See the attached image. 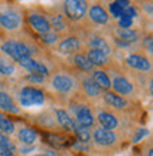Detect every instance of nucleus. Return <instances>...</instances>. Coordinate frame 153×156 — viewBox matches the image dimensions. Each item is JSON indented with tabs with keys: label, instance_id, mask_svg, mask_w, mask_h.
I'll return each mask as SVG.
<instances>
[{
	"label": "nucleus",
	"instance_id": "nucleus-1",
	"mask_svg": "<svg viewBox=\"0 0 153 156\" xmlns=\"http://www.w3.org/2000/svg\"><path fill=\"white\" fill-rule=\"evenodd\" d=\"M19 101L21 107L24 108H33L40 107L44 104V94L41 90L34 88V87H24L19 94Z\"/></svg>",
	"mask_w": 153,
	"mask_h": 156
},
{
	"label": "nucleus",
	"instance_id": "nucleus-2",
	"mask_svg": "<svg viewBox=\"0 0 153 156\" xmlns=\"http://www.w3.org/2000/svg\"><path fill=\"white\" fill-rule=\"evenodd\" d=\"M2 50L4 53L10 55V57L14 60V61H24L27 58H31V51L24 43H19V41H6L3 45H2Z\"/></svg>",
	"mask_w": 153,
	"mask_h": 156
},
{
	"label": "nucleus",
	"instance_id": "nucleus-3",
	"mask_svg": "<svg viewBox=\"0 0 153 156\" xmlns=\"http://www.w3.org/2000/svg\"><path fill=\"white\" fill-rule=\"evenodd\" d=\"M88 4L85 0H68L64 3V10L70 20H81L87 13Z\"/></svg>",
	"mask_w": 153,
	"mask_h": 156
},
{
	"label": "nucleus",
	"instance_id": "nucleus-4",
	"mask_svg": "<svg viewBox=\"0 0 153 156\" xmlns=\"http://www.w3.org/2000/svg\"><path fill=\"white\" fill-rule=\"evenodd\" d=\"M94 140H95L98 145H102V146H109V145H113L116 140V136L112 131H108L105 128H98L94 132Z\"/></svg>",
	"mask_w": 153,
	"mask_h": 156
},
{
	"label": "nucleus",
	"instance_id": "nucleus-5",
	"mask_svg": "<svg viewBox=\"0 0 153 156\" xmlns=\"http://www.w3.org/2000/svg\"><path fill=\"white\" fill-rule=\"evenodd\" d=\"M29 23L30 26L33 27L38 34H44V33H48L51 29V24L50 21L47 20L46 17L40 16V14H30L29 16Z\"/></svg>",
	"mask_w": 153,
	"mask_h": 156
},
{
	"label": "nucleus",
	"instance_id": "nucleus-6",
	"mask_svg": "<svg viewBox=\"0 0 153 156\" xmlns=\"http://www.w3.org/2000/svg\"><path fill=\"white\" fill-rule=\"evenodd\" d=\"M20 64L21 67H24L26 70L30 71V74H36V75H40V77L48 75V68L44 64H41V62L33 60V58H27L24 61H21Z\"/></svg>",
	"mask_w": 153,
	"mask_h": 156
},
{
	"label": "nucleus",
	"instance_id": "nucleus-7",
	"mask_svg": "<svg viewBox=\"0 0 153 156\" xmlns=\"http://www.w3.org/2000/svg\"><path fill=\"white\" fill-rule=\"evenodd\" d=\"M0 26L7 30H16L20 26V16L14 12L0 13Z\"/></svg>",
	"mask_w": 153,
	"mask_h": 156
},
{
	"label": "nucleus",
	"instance_id": "nucleus-8",
	"mask_svg": "<svg viewBox=\"0 0 153 156\" xmlns=\"http://www.w3.org/2000/svg\"><path fill=\"white\" fill-rule=\"evenodd\" d=\"M75 114H77V122L79 126L89 128L94 125V115L87 105H79Z\"/></svg>",
	"mask_w": 153,
	"mask_h": 156
},
{
	"label": "nucleus",
	"instance_id": "nucleus-9",
	"mask_svg": "<svg viewBox=\"0 0 153 156\" xmlns=\"http://www.w3.org/2000/svg\"><path fill=\"white\" fill-rule=\"evenodd\" d=\"M126 64L129 67H132L135 70H141V71H148L150 70V61L143 55L139 54H130L126 57Z\"/></svg>",
	"mask_w": 153,
	"mask_h": 156
},
{
	"label": "nucleus",
	"instance_id": "nucleus-10",
	"mask_svg": "<svg viewBox=\"0 0 153 156\" xmlns=\"http://www.w3.org/2000/svg\"><path fill=\"white\" fill-rule=\"evenodd\" d=\"M53 87L60 92H68L72 90L74 81L68 75H55L53 78Z\"/></svg>",
	"mask_w": 153,
	"mask_h": 156
},
{
	"label": "nucleus",
	"instance_id": "nucleus-11",
	"mask_svg": "<svg viewBox=\"0 0 153 156\" xmlns=\"http://www.w3.org/2000/svg\"><path fill=\"white\" fill-rule=\"evenodd\" d=\"M111 87H113V90L118 92V94H122V95H126V94H130L133 90L132 84L123 77H116L113 78V81L111 82Z\"/></svg>",
	"mask_w": 153,
	"mask_h": 156
},
{
	"label": "nucleus",
	"instance_id": "nucleus-12",
	"mask_svg": "<svg viewBox=\"0 0 153 156\" xmlns=\"http://www.w3.org/2000/svg\"><path fill=\"white\" fill-rule=\"evenodd\" d=\"M60 53L62 54H72L79 50V40L77 37H68L65 40H62L58 45Z\"/></svg>",
	"mask_w": 153,
	"mask_h": 156
},
{
	"label": "nucleus",
	"instance_id": "nucleus-13",
	"mask_svg": "<svg viewBox=\"0 0 153 156\" xmlns=\"http://www.w3.org/2000/svg\"><path fill=\"white\" fill-rule=\"evenodd\" d=\"M89 19H91L94 23H96V24H105V23H108L109 16H108V13L105 12V9L98 6V4H95V6H92L91 10H89Z\"/></svg>",
	"mask_w": 153,
	"mask_h": 156
},
{
	"label": "nucleus",
	"instance_id": "nucleus-14",
	"mask_svg": "<svg viewBox=\"0 0 153 156\" xmlns=\"http://www.w3.org/2000/svg\"><path fill=\"white\" fill-rule=\"evenodd\" d=\"M98 121L101 122L102 128L108 129V131H112L118 126V119L115 115H112L109 112H99L98 114Z\"/></svg>",
	"mask_w": 153,
	"mask_h": 156
},
{
	"label": "nucleus",
	"instance_id": "nucleus-15",
	"mask_svg": "<svg viewBox=\"0 0 153 156\" xmlns=\"http://www.w3.org/2000/svg\"><path fill=\"white\" fill-rule=\"evenodd\" d=\"M92 82L95 84L99 90H109L111 88V80L103 71H95L92 75Z\"/></svg>",
	"mask_w": 153,
	"mask_h": 156
},
{
	"label": "nucleus",
	"instance_id": "nucleus-16",
	"mask_svg": "<svg viewBox=\"0 0 153 156\" xmlns=\"http://www.w3.org/2000/svg\"><path fill=\"white\" fill-rule=\"evenodd\" d=\"M0 109H3L6 112H12V114H17L19 112V108L16 107L13 98L10 95L6 94V92H0Z\"/></svg>",
	"mask_w": 153,
	"mask_h": 156
},
{
	"label": "nucleus",
	"instance_id": "nucleus-17",
	"mask_svg": "<svg viewBox=\"0 0 153 156\" xmlns=\"http://www.w3.org/2000/svg\"><path fill=\"white\" fill-rule=\"evenodd\" d=\"M103 98H105V101H106L111 107L116 108V109H122V108L126 107V101H125L122 97H119L118 94H115V92L106 91L105 95H103Z\"/></svg>",
	"mask_w": 153,
	"mask_h": 156
},
{
	"label": "nucleus",
	"instance_id": "nucleus-18",
	"mask_svg": "<svg viewBox=\"0 0 153 156\" xmlns=\"http://www.w3.org/2000/svg\"><path fill=\"white\" fill-rule=\"evenodd\" d=\"M19 140L24 145H33L37 140V132L31 128H23L19 131Z\"/></svg>",
	"mask_w": 153,
	"mask_h": 156
},
{
	"label": "nucleus",
	"instance_id": "nucleus-19",
	"mask_svg": "<svg viewBox=\"0 0 153 156\" xmlns=\"http://www.w3.org/2000/svg\"><path fill=\"white\" fill-rule=\"evenodd\" d=\"M55 115H57V121L60 122V125H61L64 129H67V131H74L75 123H74V121L70 118V115H68L65 111H62V109H57V111H55Z\"/></svg>",
	"mask_w": 153,
	"mask_h": 156
},
{
	"label": "nucleus",
	"instance_id": "nucleus-20",
	"mask_svg": "<svg viewBox=\"0 0 153 156\" xmlns=\"http://www.w3.org/2000/svg\"><path fill=\"white\" fill-rule=\"evenodd\" d=\"M128 6H130V2H129V0H116V2L109 3V10H111L112 16L116 17V19H119V17L122 16L123 10L128 7Z\"/></svg>",
	"mask_w": 153,
	"mask_h": 156
},
{
	"label": "nucleus",
	"instance_id": "nucleus-21",
	"mask_svg": "<svg viewBox=\"0 0 153 156\" xmlns=\"http://www.w3.org/2000/svg\"><path fill=\"white\" fill-rule=\"evenodd\" d=\"M116 34L119 37L118 40H120L125 44H130V43H135L137 40V33L130 29H118Z\"/></svg>",
	"mask_w": 153,
	"mask_h": 156
},
{
	"label": "nucleus",
	"instance_id": "nucleus-22",
	"mask_svg": "<svg viewBox=\"0 0 153 156\" xmlns=\"http://www.w3.org/2000/svg\"><path fill=\"white\" fill-rule=\"evenodd\" d=\"M88 61L91 62V66H105L106 64V55L102 54L101 51H96V50H89V53L87 55Z\"/></svg>",
	"mask_w": 153,
	"mask_h": 156
},
{
	"label": "nucleus",
	"instance_id": "nucleus-23",
	"mask_svg": "<svg viewBox=\"0 0 153 156\" xmlns=\"http://www.w3.org/2000/svg\"><path fill=\"white\" fill-rule=\"evenodd\" d=\"M89 47L92 50H96V51H101L102 54H109L111 53V48H109V44L106 41L101 37H94L91 41H89Z\"/></svg>",
	"mask_w": 153,
	"mask_h": 156
},
{
	"label": "nucleus",
	"instance_id": "nucleus-24",
	"mask_svg": "<svg viewBox=\"0 0 153 156\" xmlns=\"http://www.w3.org/2000/svg\"><path fill=\"white\" fill-rule=\"evenodd\" d=\"M74 62L78 68H81V70H84V71H91L92 70L91 62L88 61L87 55H84V54H77L74 57Z\"/></svg>",
	"mask_w": 153,
	"mask_h": 156
},
{
	"label": "nucleus",
	"instance_id": "nucleus-25",
	"mask_svg": "<svg viewBox=\"0 0 153 156\" xmlns=\"http://www.w3.org/2000/svg\"><path fill=\"white\" fill-rule=\"evenodd\" d=\"M74 132L75 135L78 136L79 142H88V140L91 139V131H89V128H84V126H75L74 128Z\"/></svg>",
	"mask_w": 153,
	"mask_h": 156
},
{
	"label": "nucleus",
	"instance_id": "nucleus-26",
	"mask_svg": "<svg viewBox=\"0 0 153 156\" xmlns=\"http://www.w3.org/2000/svg\"><path fill=\"white\" fill-rule=\"evenodd\" d=\"M16 73L14 64L6 60H0V74L2 75H13Z\"/></svg>",
	"mask_w": 153,
	"mask_h": 156
},
{
	"label": "nucleus",
	"instance_id": "nucleus-27",
	"mask_svg": "<svg viewBox=\"0 0 153 156\" xmlns=\"http://www.w3.org/2000/svg\"><path fill=\"white\" fill-rule=\"evenodd\" d=\"M84 91H85L87 95H89V97H96V95H99L101 90L91 80H85V81H84Z\"/></svg>",
	"mask_w": 153,
	"mask_h": 156
},
{
	"label": "nucleus",
	"instance_id": "nucleus-28",
	"mask_svg": "<svg viewBox=\"0 0 153 156\" xmlns=\"http://www.w3.org/2000/svg\"><path fill=\"white\" fill-rule=\"evenodd\" d=\"M0 132L2 133H6V135H12L14 132V123L12 121H9L6 118H2L0 119Z\"/></svg>",
	"mask_w": 153,
	"mask_h": 156
},
{
	"label": "nucleus",
	"instance_id": "nucleus-29",
	"mask_svg": "<svg viewBox=\"0 0 153 156\" xmlns=\"http://www.w3.org/2000/svg\"><path fill=\"white\" fill-rule=\"evenodd\" d=\"M0 148L3 149H7V151H10V152H16V148H14V145L12 144V140L9 139L6 135H3V133H0Z\"/></svg>",
	"mask_w": 153,
	"mask_h": 156
},
{
	"label": "nucleus",
	"instance_id": "nucleus-30",
	"mask_svg": "<svg viewBox=\"0 0 153 156\" xmlns=\"http://www.w3.org/2000/svg\"><path fill=\"white\" fill-rule=\"evenodd\" d=\"M58 36L57 33H53V31H48V33H44V34H40V40L44 43V44H54L57 41Z\"/></svg>",
	"mask_w": 153,
	"mask_h": 156
},
{
	"label": "nucleus",
	"instance_id": "nucleus-31",
	"mask_svg": "<svg viewBox=\"0 0 153 156\" xmlns=\"http://www.w3.org/2000/svg\"><path fill=\"white\" fill-rule=\"evenodd\" d=\"M46 138L54 146H64L65 145V138H62L60 135H46Z\"/></svg>",
	"mask_w": 153,
	"mask_h": 156
},
{
	"label": "nucleus",
	"instance_id": "nucleus-32",
	"mask_svg": "<svg viewBox=\"0 0 153 156\" xmlns=\"http://www.w3.org/2000/svg\"><path fill=\"white\" fill-rule=\"evenodd\" d=\"M133 24V20L132 19H128V17H119V29H130Z\"/></svg>",
	"mask_w": 153,
	"mask_h": 156
},
{
	"label": "nucleus",
	"instance_id": "nucleus-33",
	"mask_svg": "<svg viewBox=\"0 0 153 156\" xmlns=\"http://www.w3.org/2000/svg\"><path fill=\"white\" fill-rule=\"evenodd\" d=\"M136 14H137V12H136V9L133 7V6H128V7L123 10V13H122V16H125V17H128V19H135L136 17ZM120 16V17H122Z\"/></svg>",
	"mask_w": 153,
	"mask_h": 156
},
{
	"label": "nucleus",
	"instance_id": "nucleus-34",
	"mask_svg": "<svg viewBox=\"0 0 153 156\" xmlns=\"http://www.w3.org/2000/svg\"><path fill=\"white\" fill-rule=\"evenodd\" d=\"M53 26H54V29H57V30H64V20H62V16H55L53 19Z\"/></svg>",
	"mask_w": 153,
	"mask_h": 156
},
{
	"label": "nucleus",
	"instance_id": "nucleus-35",
	"mask_svg": "<svg viewBox=\"0 0 153 156\" xmlns=\"http://www.w3.org/2000/svg\"><path fill=\"white\" fill-rule=\"evenodd\" d=\"M148 135V129H143V128H141V129H137V133L135 136H133V142L136 144V142H139L141 139H143L145 136Z\"/></svg>",
	"mask_w": 153,
	"mask_h": 156
},
{
	"label": "nucleus",
	"instance_id": "nucleus-36",
	"mask_svg": "<svg viewBox=\"0 0 153 156\" xmlns=\"http://www.w3.org/2000/svg\"><path fill=\"white\" fill-rule=\"evenodd\" d=\"M26 78H27L30 82H37V84H41V82L44 81V77H40V75H36V74H29Z\"/></svg>",
	"mask_w": 153,
	"mask_h": 156
},
{
	"label": "nucleus",
	"instance_id": "nucleus-37",
	"mask_svg": "<svg viewBox=\"0 0 153 156\" xmlns=\"http://www.w3.org/2000/svg\"><path fill=\"white\" fill-rule=\"evenodd\" d=\"M145 47H148V51L149 53H152V50H153V45H152V37H148L145 40Z\"/></svg>",
	"mask_w": 153,
	"mask_h": 156
},
{
	"label": "nucleus",
	"instance_id": "nucleus-38",
	"mask_svg": "<svg viewBox=\"0 0 153 156\" xmlns=\"http://www.w3.org/2000/svg\"><path fill=\"white\" fill-rule=\"evenodd\" d=\"M0 156H16V155L13 152H10V151H7V149L0 148Z\"/></svg>",
	"mask_w": 153,
	"mask_h": 156
},
{
	"label": "nucleus",
	"instance_id": "nucleus-39",
	"mask_svg": "<svg viewBox=\"0 0 153 156\" xmlns=\"http://www.w3.org/2000/svg\"><path fill=\"white\" fill-rule=\"evenodd\" d=\"M149 156H153V151H149Z\"/></svg>",
	"mask_w": 153,
	"mask_h": 156
},
{
	"label": "nucleus",
	"instance_id": "nucleus-40",
	"mask_svg": "<svg viewBox=\"0 0 153 156\" xmlns=\"http://www.w3.org/2000/svg\"><path fill=\"white\" fill-rule=\"evenodd\" d=\"M2 118H3V115H2V112H0V119H2Z\"/></svg>",
	"mask_w": 153,
	"mask_h": 156
},
{
	"label": "nucleus",
	"instance_id": "nucleus-41",
	"mask_svg": "<svg viewBox=\"0 0 153 156\" xmlns=\"http://www.w3.org/2000/svg\"><path fill=\"white\" fill-rule=\"evenodd\" d=\"M38 156H48V155H38Z\"/></svg>",
	"mask_w": 153,
	"mask_h": 156
}]
</instances>
